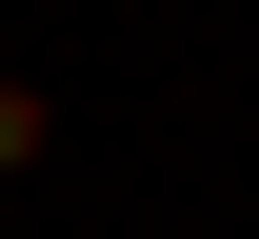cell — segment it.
<instances>
[{
	"label": "cell",
	"instance_id": "cell-1",
	"mask_svg": "<svg viewBox=\"0 0 259 239\" xmlns=\"http://www.w3.org/2000/svg\"><path fill=\"white\" fill-rule=\"evenodd\" d=\"M40 139H60V120H40V80H0V179H20Z\"/></svg>",
	"mask_w": 259,
	"mask_h": 239
}]
</instances>
